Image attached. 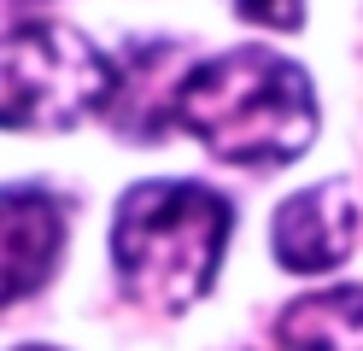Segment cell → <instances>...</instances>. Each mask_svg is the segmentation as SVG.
<instances>
[{"label": "cell", "mask_w": 363, "mask_h": 351, "mask_svg": "<svg viewBox=\"0 0 363 351\" xmlns=\"http://www.w3.org/2000/svg\"><path fill=\"white\" fill-rule=\"evenodd\" d=\"M170 123L246 170H281L305 158L323 129L316 88L276 47H229L199 59L170 94Z\"/></svg>", "instance_id": "1"}, {"label": "cell", "mask_w": 363, "mask_h": 351, "mask_svg": "<svg viewBox=\"0 0 363 351\" xmlns=\"http://www.w3.org/2000/svg\"><path fill=\"white\" fill-rule=\"evenodd\" d=\"M235 205L206 182H135L111 217V264L135 304L188 311L211 293L229 257Z\"/></svg>", "instance_id": "2"}, {"label": "cell", "mask_w": 363, "mask_h": 351, "mask_svg": "<svg viewBox=\"0 0 363 351\" xmlns=\"http://www.w3.org/2000/svg\"><path fill=\"white\" fill-rule=\"evenodd\" d=\"M118 94V65L71 23L35 18L6 30V129L65 135L100 117Z\"/></svg>", "instance_id": "3"}, {"label": "cell", "mask_w": 363, "mask_h": 351, "mask_svg": "<svg viewBox=\"0 0 363 351\" xmlns=\"http://www.w3.org/2000/svg\"><path fill=\"white\" fill-rule=\"evenodd\" d=\"M357 194L352 182H316L305 194L281 199L276 223H269V252L293 275H328L334 264H346L357 246Z\"/></svg>", "instance_id": "4"}, {"label": "cell", "mask_w": 363, "mask_h": 351, "mask_svg": "<svg viewBox=\"0 0 363 351\" xmlns=\"http://www.w3.org/2000/svg\"><path fill=\"white\" fill-rule=\"evenodd\" d=\"M0 217H6V299L41 293L65 252V199H53L48 187L12 182Z\"/></svg>", "instance_id": "5"}, {"label": "cell", "mask_w": 363, "mask_h": 351, "mask_svg": "<svg viewBox=\"0 0 363 351\" xmlns=\"http://www.w3.org/2000/svg\"><path fill=\"white\" fill-rule=\"evenodd\" d=\"M281 351H363V287H323L276 316Z\"/></svg>", "instance_id": "6"}, {"label": "cell", "mask_w": 363, "mask_h": 351, "mask_svg": "<svg viewBox=\"0 0 363 351\" xmlns=\"http://www.w3.org/2000/svg\"><path fill=\"white\" fill-rule=\"evenodd\" d=\"M235 12L246 23H264V30H299L305 23V0H235Z\"/></svg>", "instance_id": "7"}, {"label": "cell", "mask_w": 363, "mask_h": 351, "mask_svg": "<svg viewBox=\"0 0 363 351\" xmlns=\"http://www.w3.org/2000/svg\"><path fill=\"white\" fill-rule=\"evenodd\" d=\"M18 351H59V345H18Z\"/></svg>", "instance_id": "8"}]
</instances>
